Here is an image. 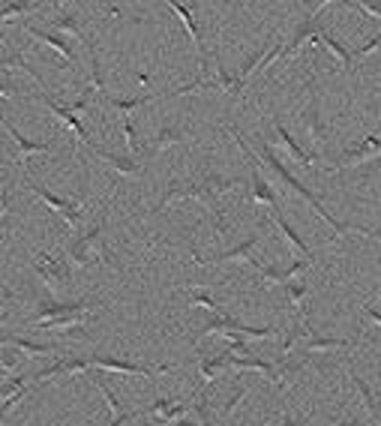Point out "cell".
Listing matches in <instances>:
<instances>
[{"instance_id":"obj_1","label":"cell","mask_w":381,"mask_h":426,"mask_svg":"<svg viewBox=\"0 0 381 426\" xmlns=\"http://www.w3.org/2000/svg\"><path fill=\"white\" fill-rule=\"evenodd\" d=\"M258 153H261V159H265V166H268V168L276 174V178H280V181H283L288 189H295V193H298V196H300L306 204H310V208H313V211H315L321 219H325V223H327V225H330L336 234H340V238H342V234H348V231H351L345 223H340V219H336V216H330L325 208H321V201L313 196V189H306V186H303V183L295 178V174H291V171L283 166V159H276V153L270 151L268 138H258Z\"/></svg>"},{"instance_id":"obj_2","label":"cell","mask_w":381,"mask_h":426,"mask_svg":"<svg viewBox=\"0 0 381 426\" xmlns=\"http://www.w3.org/2000/svg\"><path fill=\"white\" fill-rule=\"evenodd\" d=\"M66 255L76 268H91L93 261H108L111 253L106 246V238H102V223H96L91 231H84L81 238H76L66 246Z\"/></svg>"},{"instance_id":"obj_3","label":"cell","mask_w":381,"mask_h":426,"mask_svg":"<svg viewBox=\"0 0 381 426\" xmlns=\"http://www.w3.org/2000/svg\"><path fill=\"white\" fill-rule=\"evenodd\" d=\"M34 270L36 276L42 279V285H46L49 291H57L61 285L69 283V276H72V261L66 255V249L61 255H49V253H34Z\"/></svg>"},{"instance_id":"obj_4","label":"cell","mask_w":381,"mask_h":426,"mask_svg":"<svg viewBox=\"0 0 381 426\" xmlns=\"http://www.w3.org/2000/svg\"><path fill=\"white\" fill-rule=\"evenodd\" d=\"M91 306H96V300H54V298H42L36 306V315L27 318V328H36L42 321H51V318H61V315H81L87 313Z\"/></svg>"},{"instance_id":"obj_5","label":"cell","mask_w":381,"mask_h":426,"mask_svg":"<svg viewBox=\"0 0 381 426\" xmlns=\"http://www.w3.org/2000/svg\"><path fill=\"white\" fill-rule=\"evenodd\" d=\"M31 189H34V196L46 201L54 213H61V216L66 219L69 228H78V225H81V201H78V198H61V196H54L49 186H42V183H36V181H31Z\"/></svg>"},{"instance_id":"obj_6","label":"cell","mask_w":381,"mask_h":426,"mask_svg":"<svg viewBox=\"0 0 381 426\" xmlns=\"http://www.w3.org/2000/svg\"><path fill=\"white\" fill-rule=\"evenodd\" d=\"M168 9H171L178 19H181L183 31L189 34V39H193V46H195V51H198V72H201V78H208V54H204L201 34H198L195 19H193V6H183V4H174V0H168Z\"/></svg>"},{"instance_id":"obj_7","label":"cell","mask_w":381,"mask_h":426,"mask_svg":"<svg viewBox=\"0 0 381 426\" xmlns=\"http://www.w3.org/2000/svg\"><path fill=\"white\" fill-rule=\"evenodd\" d=\"M381 156V136H366L360 148H351L345 151L336 163H330L327 168H351V166H363V163H370V159Z\"/></svg>"},{"instance_id":"obj_8","label":"cell","mask_w":381,"mask_h":426,"mask_svg":"<svg viewBox=\"0 0 381 426\" xmlns=\"http://www.w3.org/2000/svg\"><path fill=\"white\" fill-rule=\"evenodd\" d=\"M93 366L99 370H108V372H121V375H144V378H156V372H168L171 363H163L159 370H151V366H141V363H129V360H117V357H91Z\"/></svg>"},{"instance_id":"obj_9","label":"cell","mask_w":381,"mask_h":426,"mask_svg":"<svg viewBox=\"0 0 381 426\" xmlns=\"http://www.w3.org/2000/svg\"><path fill=\"white\" fill-rule=\"evenodd\" d=\"M270 126H273V132H276V138H280V144H283V148L288 151V156L291 159H295V163L298 166H318V163H325V159H321L315 151H306V148H300V144L295 141V136H291V132L280 123V121H276V117H273V121H270Z\"/></svg>"},{"instance_id":"obj_10","label":"cell","mask_w":381,"mask_h":426,"mask_svg":"<svg viewBox=\"0 0 381 426\" xmlns=\"http://www.w3.org/2000/svg\"><path fill=\"white\" fill-rule=\"evenodd\" d=\"M306 264H310V261H291L288 268H283L280 261L261 264V268H258V283L265 285V288H268V285H288L300 270H306Z\"/></svg>"},{"instance_id":"obj_11","label":"cell","mask_w":381,"mask_h":426,"mask_svg":"<svg viewBox=\"0 0 381 426\" xmlns=\"http://www.w3.org/2000/svg\"><path fill=\"white\" fill-rule=\"evenodd\" d=\"M261 243V234H249V238L243 240V243H238V246H231V249H223V253H216V255H208V258H201V255H195V264H223V261H249V253ZM253 264V261H249Z\"/></svg>"},{"instance_id":"obj_12","label":"cell","mask_w":381,"mask_h":426,"mask_svg":"<svg viewBox=\"0 0 381 426\" xmlns=\"http://www.w3.org/2000/svg\"><path fill=\"white\" fill-rule=\"evenodd\" d=\"M39 99L46 102V106H49V111H51V114L57 117V121H61L64 126H69L72 132H76V138H78V144H87V129H84V123L78 121V117L72 114V108H69V106L64 108L61 102H57V99H54L51 93H39Z\"/></svg>"},{"instance_id":"obj_13","label":"cell","mask_w":381,"mask_h":426,"mask_svg":"<svg viewBox=\"0 0 381 426\" xmlns=\"http://www.w3.org/2000/svg\"><path fill=\"white\" fill-rule=\"evenodd\" d=\"M189 411H193V405L186 402H174V400H156L153 405H148V411L144 415H151L156 423H178L181 417H186Z\"/></svg>"},{"instance_id":"obj_14","label":"cell","mask_w":381,"mask_h":426,"mask_svg":"<svg viewBox=\"0 0 381 426\" xmlns=\"http://www.w3.org/2000/svg\"><path fill=\"white\" fill-rule=\"evenodd\" d=\"M270 219H273V225L283 231V238H285V240H288L291 246H295V249H298V253H300V255H303L306 261H315V253H313V246H310V243H306V240L300 238V234H298V228L291 225L288 219H283V213H280V211H270Z\"/></svg>"},{"instance_id":"obj_15","label":"cell","mask_w":381,"mask_h":426,"mask_svg":"<svg viewBox=\"0 0 381 426\" xmlns=\"http://www.w3.org/2000/svg\"><path fill=\"white\" fill-rule=\"evenodd\" d=\"M231 351H223V355H216V357H201L198 360V378H201V385H216V378L223 375L225 370H231Z\"/></svg>"},{"instance_id":"obj_16","label":"cell","mask_w":381,"mask_h":426,"mask_svg":"<svg viewBox=\"0 0 381 426\" xmlns=\"http://www.w3.org/2000/svg\"><path fill=\"white\" fill-rule=\"evenodd\" d=\"M24 31L31 34L34 39H39L42 46H49V49H54L61 57H66V61H76V51H72V46L64 39V36H57V34H49V31H39V27H34V24H24Z\"/></svg>"},{"instance_id":"obj_17","label":"cell","mask_w":381,"mask_h":426,"mask_svg":"<svg viewBox=\"0 0 381 426\" xmlns=\"http://www.w3.org/2000/svg\"><path fill=\"white\" fill-rule=\"evenodd\" d=\"M4 132H6V136L12 138V141H16V148L21 151V156L27 159V156H34V153H51V144H46V141H31V138H24L21 136V132L16 129V126H12L9 121H4ZM27 166V163H24Z\"/></svg>"},{"instance_id":"obj_18","label":"cell","mask_w":381,"mask_h":426,"mask_svg":"<svg viewBox=\"0 0 381 426\" xmlns=\"http://www.w3.org/2000/svg\"><path fill=\"white\" fill-rule=\"evenodd\" d=\"M189 141V132L183 126H163L153 136V144H151V153H159V151H168L174 144H183Z\"/></svg>"},{"instance_id":"obj_19","label":"cell","mask_w":381,"mask_h":426,"mask_svg":"<svg viewBox=\"0 0 381 426\" xmlns=\"http://www.w3.org/2000/svg\"><path fill=\"white\" fill-rule=\"evenodd\" d=\"M102 163H106L111 171H117V174H126V178H136V174H141V166L136 163V159H126V156H117V153H108V151H93Z\"/></svg>"},{"instance_id":"obj_20","label":"cell","mask_w":381,"mask_h":426,"mask_svg":"<svg viewBox=\"0 0 381 426\" xmlns=\"http://www.w3.org/2000/svg\"><path fill=\"white\" fill-rule=\"evenodd\" d=\"M357 343L342 340V336H310L303 343V355H318V351H330V348H351Z\"/></svg>"},{"instance_id":"obj_21","label":"cell","mask_w":381,"mask_h":426,"mask_svg":"<svg viewBox=\"0 0 381 426\" xmlns=\"http://www.w3.org/2000/svg\"><path fill=\"white\" fill-rule=\"evenodd\" d=\"M4 345L19 348L21 355H54V351H57V345H49V343H34V340H24V336H12V333H6V336H4Z\"/></svg>"},{"instance_id":"obj_22","label":"cell","mask_w":381,"mask_h":426,"mask_svg":"<svg viewBox=\"0 0 381 426\" xmlns=\"http://www.w3.org/2000/svg\"><path fill=\"white\" fill-rule=\"evenodd\" d=\"M315 42H321V46H325V49H327V51L336 57V61L342 64V69H348V66H351V61H355V54H351V51L342 46V42L330 34V31H321V34L315 36Z\"/></svg>"},{"instance_id":"obj_23","label":"cell","mask_w":381,"mask_h":426,"mask_svg":"<svg viewBox=\"0 0 381 426\" xmlns=\"http://www.w3.org/2000/svg\"><path fill=\"white\" fill-rule=\"evenodd\" d=\"M303 126H306V132L313 136V141H325V121H321V114H318V102L313 99L310 102V108L303 111Z\"/></svg>"},{"instance_id":"obj_24","label":"cell","mask_w":381,"mask_h":426,"mask_svg":"<svg viewBox=\"0 0 381 426\" xmlns=\"http://www.w3.org/2000/svg\"><path fill=\"white\" fill-rule=\"evenodd\" d=\"M348 381H355V387H357V393L363 396V405L370 408V415L375 417V420H381V405H378V400H375V393H372V387L366 385V381L360 378V375H355L348 370Z\"/></svg>"},{"instance_id":"obj_25","label":"cell","mask_w":381,"mask_h":426,"mask_svg":"<svg viewBox=\"0 0 381 426\" xmlns=\"http://www.w3.org/2000/svg\"><path fill=\"white\" fill-rule=\"evenodd\" d=\"M216 87L223 91L225 96H240L243 91V81L238 76H231V72L223 66V64H216Z\"/></svg>"},{"instance_id":"obj_26","label":"cell","mask_w":381,"mask_h":426,"mask_svg":"<svg viewBox=\"0 0 381 426\" xmlns=\"http://www.w3.org/2000/svg\"><path fill=\"white\" fill-rule=\"evenodd\" d=\"M201 186H208L213 196H223V193H228V189H234L238 186V181H231V178H225V174H216V171H208L204 178L198 181Z\"/></svg>"},{"instance_id":"obj_27","label":"cell","mask_w":381,"mask_h":426,"mask_svg":"<svg viewBox=\"0 0 381 426\" xmlns=\"http://www.w3.org/2000/svg\"><path fill=\"white\" fill-rule=\"evenodd\" d=\"M54 31H61V34H69V36H76L78 42H87L84 39V31L78 27V21H76V16H69V12H61V16H54Z\"/></svg>"},{"instance_id":"obj_28","label":"cell","mask_w":381,"mask_h":426,"mask_svg":"<svg viewBox=\"0 0 381 426\" xmlns=\"http://www.w3.org/2000/svg\"><path fill=\"white\" fill-rule=\"evenodd\" d=\"M46 4H27V0H19V4H12V0H4V24H9L12 21V16H27V12H36V9H42Z\"/></svg>"},{"instance_id":"obj_29","label":"cell","mask_w":381,"mask_h":426,"mask_svg":"<svg viewBox=\"0 0 381 426\" xmlns=\"http://www.w3.org/2000/svg\"><path fill=\"white\" fill-rule=\"evenodd\" d=\"M87 61H91V81H93V91L106 93V78H102V66H99V54H96V46H93V42L87 46Z\"/></svg>"},{"instance_id":"obj_30","label":"cell","mask_w":381,"mask_h":426,"mask_svg":"<svg viewBox=\"0 0 381 426\" xmlns=\"http://www.w3.org/2000/svg\"><path fill=\"white\" fill-rule=\"evenodd\" d=\"M123 132H126L129 153H133V156H141V153H144V144H141L138 132H136V123H133V117H129V114H123Z\"/></svg>"},{"instance_id":"obj_31","label":"cell","mask_w":381,"mask_h":426,"mask_svg":"<svg viewBox=\"0 0 381 426\" xmlns=\"http://www.w3.org/2000/svg\"><path fill=\"white\" fill-rule=\"evenodd\" d=\"M156 93H144V96H133V99H121V96H111L108 102H111V108H117V111H123V114H129L133 108H141L144 102H151Z\"/></svg>"},{"instance_id":"obj_32","label":"cell","mask_w":381,"mask_h":426,"mask_svg":"<svg viewBox=\"0 0 381 426\" xmlns=\"http://www.w3.org/2000/svg\"><path fill=\"white\" fill-rule=\"evenodd\" d=\"M93 381H96V387H99V393L102 396H106V402H108V408H111V415H123V402L121 400H117V396H114V390L106 385V378H102V375H93Z\"/></svg>"},{"instance_id":"obj_33","label":"cell","mask_w":381,"mask_h":426,"mask_svg":"<svg viewBox=\"0 0 381 426\" xmlns=\"http://www.w3.org/2000/svg\"><path fill=\"white\" fill-rule=\"evenodd\" d=\"M285 291H288V300H291V306H295L298 313H303V298H306V283H298V279H291V283L285 285Z\"/></svg>"},{"instance_id":"obj_34","label":"cell","mask_w":381,"mask_h":426,"mask_svg":"<svg viewBox=\"0 0 381 426\" xmlns=\"http://www.w3.org/2000/svg\"><path fill=\"white\" fill-rule=\"evenodd\" d=\"M342 6H348V9H363L370 19H381V4H370V0H342Z\"/></svg>"},{"instance_id":"obj_35","label":"cell","mask_w":381,"mask_h":426,"mask_svg":"<svg viewBox=\"0 0 381 426\" xmlns=\"http://www.w3.org/2000/svg\"><path fill=\"white\" fill-rule=\"evenodd\" d=\"M208 405H210V402H208V400H204V396L198 393V396H195V405H193V415L198 417V423H201V426H213V420H210V411H208Z\"/></svg>"},{"instance_id":"obj_36","label":"cell","mask_w":381,"mask_h":426,"mask_svg":"<svg viewBox=\"0 0 381 426\" xmlns=\"http://www.w3.org/2000/svg\"><path fill=\"white\" fill-rule=\"evenodd\" d=\"M246 393H249V385H240L238 390H234V393L228 396V402L223 405V417H231V415H234V408H238V405H240V400H243V396H246Z\"/></svg>"},{"instance_id":"obj_37","label":"cell","mask_w":381,"mask_h":426,"mask_svg":"<svg viewBox=\"0 0 381 426\" xmlns=\"http://www.w3.org/2000/svg\"><path fill=\"white\" fill-rule=\"evenodd\" d=\"M189 306H195V310H210V313H223V306H219L210 295H204V291H198V295L193 298V303Z\"/></svg>"},{"instance_id":"obj_38","label":"cell","mask_w":381,"mask_h":426,"mask_svg":"<svg viewBox=\"0 0 381 426\" xmlns=\"http://www.w3.org/2000/svg\"><path fill=\"white\" fill-rule=\"evenodd\" d=\"M378 49H381V34L372 36L370 42H366V46H360V49L355 51V57H366V54H372V51H378Z\"/></svg>"},{"instance_id":"obj_39","label":"cell","mask_w":381,"mask_h":426,"mask_svg":"<svg viewBox=\"0 0 381 426\" xmlns=\"http://www.w3.org/2000/svg\"><path fill=\"white\" fill-rule=\"evenodd\" d=\"M138 415H141V411H136V408H126L123 415H114V420H111L108 426H126L129 420H133V417H138Z\"/></svg>"},{"instance_id":"obj_40","label":"cell","mask_w":381,"mask_h":426,"mask_svg":"<svg viewBox=\"0 0 381 426\" xmlns=\"http://www.w3.org/2000/svg\"><path fill=\"white\" fill-rule=\"evenodd\" d=\"M363 313L372 318V325H375V328H381V310H375L372 303H363Z\"/></svg>"},{"instance_id":"obj_41","label":"cell","mask_w":381,"mask_h":426,"mask_svg":"<svg viewBox=\"0 0 381 426\" xmlns=\"http://www.w3.org/2000/svg\"><path fill=\"white\" fill-rule=\"evenodd\" d=\"M136 78H138V84H148V81H151V72H138Z\"/></svg>"},{"instance_id":"obj_42","label":"cell","mask_w":381,"mask_h":426,"mask_svg":"<svg viewBox=\"0 0 381 426\" xmlns=\"http://www.w3.org/2000/svg\"><path fill=\"white\" fill-rule=\"evenodd\" d=\"M336 426H363L360 420H336Z\"/></svg>"}]
</instances>
